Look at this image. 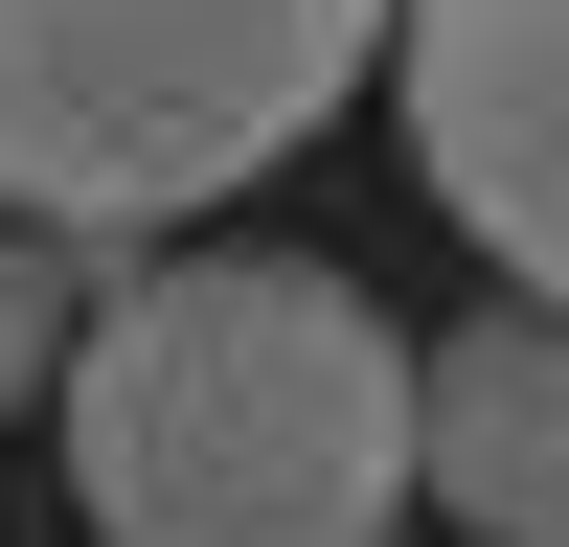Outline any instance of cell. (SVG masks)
<instances>
[{"label": "cell", "instance_id": "6da1fadb", "mask_svg": "<svg viewBox=\"0 0 569 547\" xmlns=\"http://www.w3.org/2000/svg\"><path fill=\"white\" fill-rule=\"evenodd\" d=\"M91 547H388L410 525V319L342 251H160L69 342Z\"/></svg>", "mask_w": 569, "mask_h": 547}, {"label": "cell", "instance_id": "7a4b0ae2", "mask_svg": "<svg viewBox=\"0 0 569 547\" xmlns=\"http://www.w3.org/2000/svg\"><path fill=\"white\" fill-rule=\"evenodd\" d=\"M388 69V0H0V206L206 228Z\"/></svg>", "mask_w": 569, "mask_h": 547}, {"label": "cell", "instance_id": "3957f363", "mask_svg": "<svg viewBox=\"0 0 569 547\" xmlns=\"http://www.w3.org/2000/svg\"><path fill=\"white\" fill-rule=\"evenodd\" d=\"M410 182L501 297H569V0H388Z\"/></svg>", "mask_w": 569, "mask_h": 547}, {"label": "cell", "instance_id": "277c9868", "mask_svg": "<svg viewBox=\"0 0 569 547\" xmlns=\"http://www.w3.org/2000/svg\"><path fill=\"white\" fill-rule=\"evenodd\" d=\"M410 501L479 547H569V297H479L410 342Z\"/></svg>", "mask_w": 569, "mask_h": 547}, {"label": "cell", "instance_id": "5b68a950", "mask_svg": "<svg viewBox=\"0 0 569 547\" xmlns=\"http://www.w3.org/2000/svg\"><path fill=\"white\" fill-rule=\"evenodd\" d=\"M69 342H91L69 228H23V206H0V410H46V388H69Z\"/></svg>", "mask_w": 569, "mask_h": 547}]
</instances>
